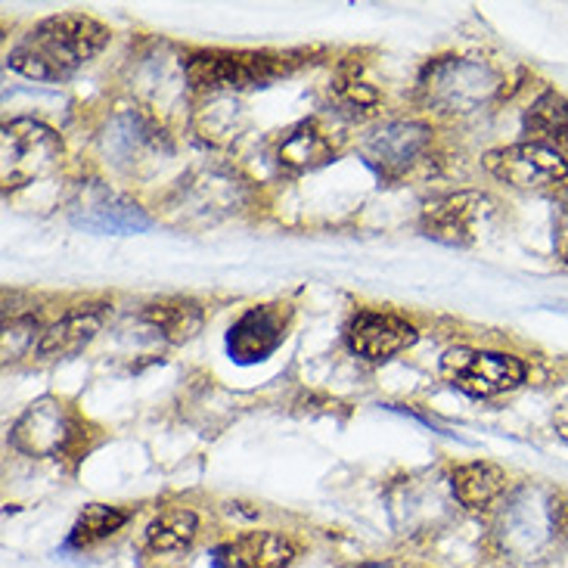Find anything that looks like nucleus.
Returning <instances> with one entry per match:
<instances>
[{
	"label": "nucleus",
	"instance_id": "1",
	"mask_svg": "<svg viewBox=\"0 0 568 568\" xmlns=\"http://www.w3.org/2000/svg\"><path fill=\"white\" fill-rule=\"evenodd\" d=\"M109 44V29L93 16L62 13L44 19L19 47L10 50V65L34 81H60L78 65L93 60Z\"/></svg>",
	"mask_w": 568,
	"mask_h": 568
},
{
	"label": "nucleus",
	"instance_id": "2",
	"mask_svg": "<svg viewBox=\"0 0 568 568\" xmlns=\"http://www.w3.org/2000/svg\"><path fill=\"white\" fill-rule=\"evenodd\" d=\"M62 140L47 124L16 119L3 124L0 138V181L3 190H19L47 178L60 165Z\"/></svg>",
	"mask_w": 568,
	"mask_h": 568
},
{
	"label": "nucleus",
	"instance_id": "3",
	"mask_svg": "<svg viewBox=\"0 0 568 568\" xmlns=\"http://www.w3.org/2000/svg\"><path fill=\"white\" fill-rule=\"evenodd\" d=\"M186 81L196 88L217 97V93L246 91L255 84H264L280 72H286V62L267 53H233V50H202L193 53L184 65Z\"/></svg>",
	"mask_w": 568,
	"mask_h": 568
},
{
	"label": "nucleus",
	"instance_id": "4",
	"mask_svg": "<svg viewBox=\"0 0 568 568\" xmlns=\"http://www.w3.org/2000/svg\"><path fill=\"white\" fill-rule=\"evenodd\" d=\"M497 88V78L485 62L473 60H447L432 62L423 75V93L429 106L438 112H469L478 103H485Z\"/></svg>",
	"mask_w": 568,
	"mask_h": 568
},
{
	"label": "nucleus",
	"instance_id": "5",
	"mask_svg": "<svg viewBox=\"0 0 568 568\" xmlns=\"http://www.w3.org/2000/svg\"><path fill=\"white\" fill-rule=\"evenodd\" d=\"M78 435L81 429H78V416L72 414V407L57 398H41L16 419L10 442L16 450L29 457L53 460V457H65L75 447Z\"/></svg>",
	"mask_w": 568,
	"mask_h": 568
},
{
	"label": "nucleus",
	"instance_id": "6",
	"mask_svg": "<svg viewBox=\"0 0 568 568\" xmlns=\"http://www.w3.org/2000/svg\"><path fill=\"white\" fill-rule=\"evenodd\" d=\"M442 376L454 388H460L473 398H491L509 392L525 379L523 361L513 354L476 352V348H450L442 357Z\"/></svg>",
	"mask_w": 568,
	"mask_h": 568
},
{
	"label": "nucleus",
	"instance_id": "7",
	"mask_svg": "<svg viewBox=\"0 0 568 568\" xmlns=\"http://www.w3.org/2000/svg\"><path fill=\"white\" fill-rule=\"evenodd\" d=\"M485 169L516 190H550L568 181V162L538 140L513 143L485 155Z\"/></svg>",
	"mask_w": 568,
	"mask_h": 568
},
{
	"label": "nucleus",
	"instance_id": "8",
	"mask_svg": "<svg viewBox=\"0 0 568 568\" xmlns=\"http://www.w3.org/2000/svg\"><path fill=\"white\" fill-rule=\"evenodd\" d=\"M494 215V205L481 193H450L429 202L419 215V231L442 246H473L485 221Z\"/></svg>",
	"mask_w": 568,
	"mask_h": 568
},
{
	"label": "nucleus",
	"instance_id": "9",
	"mask_svg": "<svg viewBox=\"0 0 568 568\" xmlns=\"http://www.w3.org/2000/svg\"><path fill=\"white\" fill-rule=\"evenodd\" d=\"M429 131L416 122H392L373 131L364 143V159L369 169L385 181L407 178L416 165H423V155L429 153Z\"/></svg>",
	"mask_w": 568,
	"mask_h": 568
},
{
	"label": "nucleus",
	"instance_id": "10",
	"mask_svg": "<svg viewBox=\"0 0 568 568\" xmlns=\"http://www.w3.org/2000/svg\"><path fill=\"white\" fill-rule=\"evenodd\" d=\"M416 342V329L407 321L383 311H361L348 323V345L367 361H388L407 352Z\"/></svg>",
	"mask_w": 568,
	"mask_h": 568
},
{
	"label": "nucleus",
	"instance_id": "11",
	"mask_svg": "<svg viewBox=\"0 0 568 568\" xmlns=\"http://www.w3.org/2000/svg\"><path fill=\"white\" fill-rule=\"evenodd\" d=\"M283 336H286L283 314L274 305H264L252 307L236 321L227 345H231L233 357H240V361H262L277 348Z\"/></svg>",
	"mask_w": 568,
	"mask_h": 568
},
{
	"label": "nucleus",
	"instance_id": "12",
	"mask_svg": "<svg viewBox=\"0 0 568 568\" xmlns=\"http://www.w3.org/2000/svg\"><path fill=\"white\" fill-rule=\"evenodd\" d=\"M227 568H290L295 559V544L277 531H252L221 550Z\"/></svg>",
	"mask_w": 568,
	"mask_h": 568
},
{
	"label": "nucleus",
	"instance_id": "13",
	"mask_svg": "<svg viewBox=\"0 0 568 568\" xmlns=\"http://www.w3.org/2000/svg\"><path fill=\"white\" fill-rule=\"evenodd\" d=\"M333 159V140L323 134L314 122L290 128L277 140V162L290 171H314Z\"/></svg>",
	"mask_w": 568,
	"mask_h": 568
},
{
	"label": "nucleus",
	"instance_id": "14",
	"mask_svg": "<svg viewBox=\"0 0 568 568\" xmlns=\"http://www.w3.org/2000/svg\"><path fill=\"white\" fill-rule=\"evenodd\" d=\"M450 485L466 509H488L500 494L507 491V473L497 463L488 460L463 463L454 469Z\"/></svg>",
	"mask_w": 568,
	"mask_h": 568
},
{
	"label": "nucleus",
	"instance_id": "15",
	"mask_svg": "<svg viewBox=\"0 0 568 568\" xmlns=\"http://www.w3.org/2000/svg\"><path fill=\"white\" fill-rule=\"evenodd\" d=\"M75 221L100 233H134L150 227V217L143 215L138 205L124 202L122 196H109V193L81 202Z\"/></svg>",
	"mask_w": 568,
	"mask_h": 568
},
{
	"label": "nucleus",
	"instance_id": "16",
	"mask_svg": "<svg viewBox=\"0 0 568 568\" xmlns=\"http://www.w3.org/2000/svg\"><path fill=\"white\" fill-rule=\"evenodd\" d=\"M103 317L97 311H78L62 317L60 323L47 326L41 338H38V354L41 357H69V354L84 352L93 342V336L100 333Z\"/></svg>",
	"mask_w": 568,
	"mask_h": 568
},
{
	"label": "nucleus",
	"instance_id": "17",
	"mask_svg": "<svg viewBox=\"0 0 568 568\" xmlns=\"http://www.w3.org/2000/svg\"><path fill=\"white\" fill-rule=\"evenodd\" d=\"M143 321L159 329L169 342L181 345L200 333L205 317H202V307L190 298H162V302L143 307Z\"/></svg>",
	"mask_w": 568,
	"mask_h": 568
},
{
	"label": "nucleus",
	"instance_id": "18",
	"mask_svg": "<svg viewBox=\"0 0 568 568\" xmlns=\"http://www.w3.org/2000/svg\"><path fill=\"white\" fill-rule=\"evenodd\" d=\"M196 535H200V516L184 507L165 509L146 525V544L155 554H181L196 540Z\"/></svg>",
	"mask_w": 568,
	"mask_h": 568
},
{
	"label": "nucleus",
	"instance_id": "19",
	"mask_svg": "<svg viewBox=\"0 0 568 568\" xmlns=\"http://www.w3.org/2000/svg\"><path fill=\"white\" fill-rule=\"evenodd\" d=\"M525 131L544 146H568V100L556 91L540 93L525 115Z\"/></svg>",
	"mask_w": 568,
	"mask_h": 568
},
{
	"label": "nucleus",
	"instance_id": "20",
	"mask_svg": "<svg viewBox=\"0 0 568 568\" xmlns=\"http://www.w3.org/2000/svg\"><path fill=\"white\" fill-rule=\"evenodd\" d=\"M333 103L338 106V112L352 115V119H364V115H373L376 106H379V91L364 81V78L352 72V69H342L336 78H333Z\"/></svg>",
	"mask_w": 568,
	"mask_h": 568
},
{
	"label": "nucleus",
	"instance_id": "21",
	"mask_svg": "<svg viewBox=\"0 0 568 568\" xmlns=\"http://www.w3.org/2000/svg\"><path fill=\"white\" fill-rule=\"evenodd\" d=\"M128 525V513L115 507H103V504H91V507L81 509V516L75 519L72 528V544L75 547H91L97 540L112 538L119 528Z\"/></svg>",
	"mask_w": 568,
	"mask_h": 568
},
{
	"label": "nucleus",
	"instance_id": "22",
	"mask_svg": "<svg viewBox=\"0 0 568 568\" xmlns=\"http://www.w3.org/2000/svg\"><path fill=\"white\" fill-rule=\"evenodd\" d=\"M196 124H200L202 138H209L212 143H224V140L236 138V131H240V109L227 93H217L196 115Z\"/></svg>",
	"mask_w": 568,
	"mask_h": 568
},
{
	"label": "nucleus",
	"instance_id": "23",
	"mask_svg": "<svg viewBox=\"0 0 568 568\" xmlns=\"http://www.w3.org/2000/svg\"><path fill=\"white\" fill-rule=\"evenodd\" d=\"M550 525L559 538H568V491L550 497Z\"/></svg>",
	"mask_w": 568,
	"mask_h": 568
},
{
	"label": "nucleus",
	"instance_id": "24",
	"mask_svg": "<svg viewBox=\"0 0 568 568\" xmlns=\"http://www.w3.org/2000/svg\"><path fill=\"white\" fill-rule=\"evenodd\" d=\"M554 246H556V255L568 264V205L559 212V217H556Z\"/></svg>",
	"mask_w": 568,
	"mask_h": 568
},
{
	"label": "nucleus",
	"instance_id": "25",
	"mask_svg": "<svg viewBox=\"0 0 568 568\" xmlns=\"http://www.w3.org/2000/svg\"><path fill=\"white\" fill-rule=\"evenodd\" d=\"M554 423H556V429H559V435L566 438V445H568V400L562 404V407H559V410H556Z\"/></svg>",
	"mask_w": 568,
	"mask_h": 568
},
{
	"label": "nucleus",
	"instance_id": "26",
	"mask_svg": "<svg viewBox=\"0 0 568 568\" xmlns=\"http://www.w3.org/2000/svg\"><path fill=\"white\" fill-rule=\"evenodd\" d=\"M354 568H395L392 562H361V566Z\"/></svg>",
	"mask_w": 568,
	"mask_h": 568
}]
</instances>
